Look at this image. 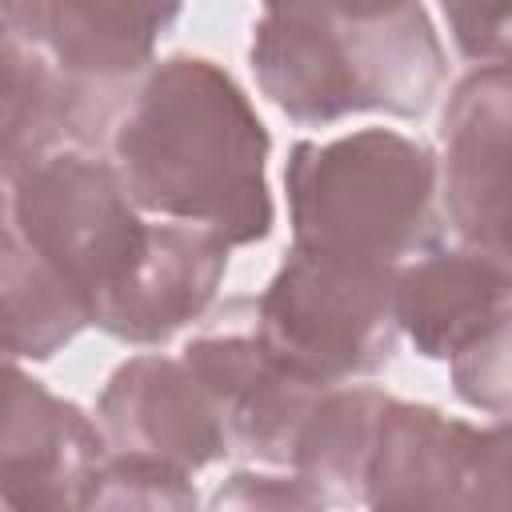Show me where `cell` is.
<instances>
[{"mask_svg": "<svg viewBox=\"0 0 512 512\" xmlns=\"http://www.w3.org/2000/svg\"><path fill=\"white\" fill-rule=\"evenodd\" d=\"M268 128L248 92L208 56L152 60L136 80L108 160L144 216L196 224L228 248L268 240Z\"/></svg>", "mask_w": 512, "mask_h": 512, "instance_id": "cell-1", "label": "cell"}, {"mask_svg": "<svg viewBox=\"0 0 512 512\" xmlns=\"http://www.w3.org/2000/svg\"><path fill=\"white\" fill-rule=\"evenodd\" d=\"M260 92L304 128H328L360 112L420 120L432 112L448 52L420 0L368 16H260L248 44Z\"/></svg>", "mask_w": 512, "mask_h": 512, "instance_id": "cell-2", "label": "cell"}, {"mask_svg": "<svg viewBox=\"0 0 512 512\" xmlns=\"http://www.w3.org/2000/svg\"><path fill=\"white\" fill-rule=\"evenodd\" d=\"M292 248L356 268H388L444 244L436 152L392 128L296 140L284 164Z\"/></svg>", "mask_w": 512, "mask_h": 512, "instance_id": "cell-3", "label": "cell"}, {"mask_svg": "<svg viewBox=\"0 0 512 512\" xmlns=\"http://www.w3.org/2000/svg\"><path fill=\"white\" fill-rule=\"evenodd\" d=\"M392 276L388 268H356L288 248L256 296V328L312 384L332 388L380 376L400 348Z\"/></svg>", "mask_w": 512, "mask_h": 512, "instance_id": "cell-4", "label": "cell"}, {"mask_svg": "<svg viewBox=\"0 0 512 512\" xmlns=\"http://www.w3.org/2000/svg\"><path fill=\"white\" fill-rule=\"evenodd\" d=\"M148 220L108 156H56L8 184L12 232L88 308L140 260Z\"/></svg>", "mask_w": 512, "mask_h": 512, "instance_id": "cell-5", "label": "cell"}, {"mask_svg": "<svg viewBox=\"0 0 512 512\" xmlns=\"http://www.w3.org/2000/svg\"><path fill=\"white\" fill-rule=\"evenodd\" d=\"M508 420L472 424L436 404L388 396L364 472L368 508H508Z\"/></svg>", "mask_w": 512, "mask_h": 512, "instance_id": "cell-6", "label": "cell"}, {"mask_svg": "<svg viewBox=\"0 0 512 512\" xmlns=\"http://www.w3.org/2000/svg\"><path fill=\"white\" fill-rule=\"evenodd\" d=\"M188 336L180 360L204 384L220 412L228 456H248L268 468H288L292 436L308 404L324 392L292 372L256 328V296H228L212 304Z\"/></svg>", "mask_w": 512, "mask_h": 512, "instance_id": "cell-7", "label": "cell"}, {"mask_svg": "<svg viewBox=\"0 0 512 512\" xmlns=\"http://www.w3.org/2000/svg\"><path fill=\"white\" fill-rule=\"evenodd\" d=\"M104 448L96 416L0 356V508H80Z\"/></svg>", "mask_w": 512, "mask_h": 512, "instance_id": "cell-8", "label": "cell"}, {"mask_svg": "<svg viewBox=\"0 0 512 512\" xmlns=\"http://www.w3.org/2000/svg\"><path fill=\"white\" fill-rule=\"evenodd\" d=\"M508 64H476L440 116V212L460 244L508 256Z\"/></svg>", "mask_w": 512, "mask_h": 512, "instance_id": "cell-9", "label": "cell"}, {"mask_svg": "<svg viewBox=\"0 0 512 512\" xmlns=\"http://www.w3.org/2000/svg\"><path fill=\"white\" fill-rule=\"evenodd\" d=\"M228 244L196 224L148 220V240L132 272L88 308V328L132 344L160 348L192 328L220 296L228 272Z\"/></svg>", "mask_w": 512, "mask_h": 512, "instance_id": "cell-10", "label": "cell"}, {"mask_svg": "<svg viewBox=\"0 0 512 512\" xmlns=\"http://www.w3.org/2000/svg\"><path fill=\"white\" fill-rule=\"evenodd\" d=\"M96 424L112 452L148 456L188 476L228 456V436L204 384L172 356H128L96 396Z\"/></svg>", "mask_w": 512, "mask_h": 512, "instance_id": "cell-11", "label": "cell"}, {"mask_svg": "<svg viewBox=\"0 0 512 512\" xmlns=\"http://www.w3.org/2000/svg\"><path fill=\"white\" fill-rule=\"evenodd\" d=\"M392 316L424 360H452L488 328L512 320L508 256L472 244H436L392 276Z\"/></svg>", "mask_w": 512, "mask_h": 512, "instance_id": "cell-12", "label": "cell"}, {"mask_svg": "<svg viewBox=\"0 0 512 512\" xmlns=\"http://www.w3.org/2000/svg\"><path fill=\"white\" fill-rule=\"evenodd\" d=\"M136 80H96L64 72L52 56L36 68L20 100L0 116V176L16 184L56 156H108L112 128Z\"/></svg>", "mask_w": 512, "mask_h": 512, "instance_id": "cell-13", "label": "cell"}, {"mask_svg": "<svg viewBox=\"0 0 512 512\" xmlns=\"http://www.w3.org/2000/svg\"><path fill=\"white\" fill-rule=\"evenodd\" d=\"M184 0H48V56L76 76L140 80Z\"/></svg>", "mask_w": 512, "mask_h": 512, "instance_id": "cell-14", "label": "cell"}, {"mask_svg": "<svg viewBox=\"0 0 512 512\" xmlns=\"http://www.w3.org/2000/svg\"><path fill=\"white\" fill-rule=\"evenodd\" d=\"M388 404V392L376 384H332L324 388L288 452V468L328 504V508H348L360 504L364 496V472L368 456L376 444V424Z\"/></svg>", "mask_w": 512, "mask_h": 512, "instance_id": "cell-15", "label": "cell"}, {"mask_svg": "<svg viewBox=\"0 0 512 512\" xmlns=\"http://www.w3.org/2000/svg\"><path fill=\"white\" fill-rule=\"evenodd\" d=\"M84 328V304L12 232V224H0V356L44 364Z\"/></svg>", "mask_w": 512, "mask_h": 512, "instance_id": "cell-16", "label": "cell"}, {"mask_svg": "<svg viewBox=\"0 0 512 512\" xmlns=\"http://www.w3.org/2000/svg\"><path fill=\"white\" fill-rule=\"evenodd\" d=\"M200 504V492L192 484L188 472L148 460V456H132V452H112L104 448V456L96 460L80 508H96V512H192Z\"/></svg>", "mask_w": 512, "mask_h": 512, "instance_id": "cell-17", "label": "cell"}, {"mask_svg": "<svg viewBox=\"0 0 512 512\" xmlns=\"http://www.w3.org/2000/svg\"><path fill=\"white\" fill-rule=\"evenodd\" d=\"M508 332H512V320L488 328L484 336H476L468 348H460L448 368H452V388L456 396L492 416V420H508V392H512V380H508Z\"/></svg>", "mask_w": 512, "mask_h": 512, "instance_id": "cell-18", "label": "cell"}, {"mask_svg": "<svg viewBox=\"0 0 512 512\" xmlns=\"http://www.w3.org/2000/svg\"><path fill=\"white\" fill-rule=\"evenodd\" d=\"M512 0H440V16L456 52L476 64H508L512 48Z\"/></svg>", "mask_w": 512, "mask_h": 512, "instance_id": "cell-19", "label": "cell"}, {"mask_svg": "<svg viewBox=\"0 0 512 512\" xmlns=\"http://www.w3.org/2000/svg\"><path fill=\"white\" fill-rule=\"evenodd\" d=\"M212 508H240V512H308L328 508L292 468L288 472H260V468H236L208 500Z\"/></svg>", "mask_w": 512, "mask_h": 512, "instance_id": "cell-20", "label": "cell"}, {"mask_svg": "<svg viewBox=\"0 0 512 512\" xmlns=\"http://www.w3.org/2000/svg\"><path fill=\"white\" fill-rule=\"evenodd\" d=\"M40 64H44V52L0 24V116L20 100V92L28 88Z\"/></svg>", "mask_w": 512, "mask_h": 512, "instance_id": "cell-21", "label": "cell"}, {"mask_svg": "<svg viewBox=\"0 0 512 512\" xmlns=\"http://www.w3.org/2000/svg\"><path fill=\"white\" fill-rule=\"evenodd\" d=\"M268 16H304V20H332V16H368L400 0H260Z\"/></svg>", "mask_w": 512, "mask_h": 512, "instance_id": "cell-22", "label": "cell"}, {"mask_svg": "<svg viewBox=\"0 0 512 512\" xmlns=\"http://www.w3.org/2000/svg\"><path fill=\"white\" fill-rule=\"evenodd\" d=\"M0 24L40 48L48 36V0H0Z\"/></svg>", "mask_w": 512, "mask_h": 512, "instance_id": "cell-23", "label": "cell"}, {"mask_svg": "<svg viewBox=\"0 0 512 512\" xmlns=\"http://www.w3.org/2000/svg\"><path fill=\"white\" fill-rule=\"evenodd\" d=\"M0 224H8V184L0 176Z\"/></svg>", "mask_w": 512, "mask_h": 512, "instance_id": "cell-24", "label": "cell"}]
</instances>
